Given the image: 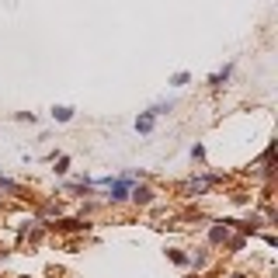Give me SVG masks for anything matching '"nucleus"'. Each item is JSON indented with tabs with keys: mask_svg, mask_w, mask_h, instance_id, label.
I'll use <instances>...</instances> for the list:
<instances>
[{
	"mask_svg": "<svg viewBox=\"0 0 278 278\" xmlns=\"http://www.w3.org/2000/svg\"><path fill=\"white\" fill-rule=\"evenodd\" d=\"M226 80H230V66H223V73H216V77H212V87H223Z\"/></svg>",
	"mask_w": 278,
	"mask_h": 278,
	"instance_id": "nucleus-4",
	"label": "nucleus"
},
{
	"mask_svg": "<svg viewBox=\"0 0 278 278\" xmlns=\"http://www.w3.org/2000/svg\"><path fill=\"white\" fill-rule=\"evenodd\" d=\"M171 261H174V264H188V258H184L181 251H171Z\"/></svg>",
	"mask_w": 278,
	"mask_h": 278,
	"instance_id": "nucleus-7",
	"label": "nucleus"
},
{
	"mask_svg": "<svg viewBox=\"0 0 278 278\" xmlns=\"http://www.w3.org/2000/svg\"><path fill=\"white\" fill-rule=\"evenodd\" d=\"M132 199H136L139 205H150V202H153V191H150V188H143V184H139L136 191H132Z\"/></svg>",
	"mask_w": 278,
	"mask_h": 278,
	"instance_id": "nucleus-2",
	"label": "nucleus"
},
{
	"mask_svg": "<svg viewBox=\"0 0 278 278\" xmlns=\"http://www.w3.org/2000/svg\"><path fill=\"white\" fill-rule=\"evenodd\" d=\"M223 240H226V226H216L212 230V243H223Z\"/></svg>",
	"mask_w": 278,
	"mask_h": 278,
	"instance_id": "nucleus-5",
	"label": "nucleus"
},
{
	"mask_svg": "<svg viewBox=\"0 0 278 278\" xmlns=\"http://www.w3.org/2000/svg\"><path fill=\"white\" fill-rule=\"evenodd\" d=\"M136 129L139 132H150V129H153V112H143V115L136 119Z\"/></svg>",
	"mask_w": 278,
	"mask_h": 278,
	"instance_id": "nucleus-1",
	"label": "nucleus"
},
{
	"mask_svg": "<svg viewBox=\"0 0 278 278\" xmlns=\"http://www.w3.org/2000/svg\"><path fill=\"white\" fill-rule=\"evenodd\" d=\"M52 119L56 122H70L73 119V108H52Z\"/></svg>",
	"mask_w": 278,
	"mask_h": 278,
	"instance_id": "nucleus-3",
	"label": "nucleus"
},
{
	"mask_svg": "<svg viewBox=\"0 0 278 278\" xmlns=\"http://www.w3.org/2000/svg\"><path fill=\"white\" fill-rule=\"evenodd\" d=\"M171 84H174V87H184V84H188V73H174Z\"/></svg>",
	"mask_w": 278,
	"mask_h": 278,
	"instance_id": "nucleus-6",
	"label": "nucleus"
}]
</instances>
